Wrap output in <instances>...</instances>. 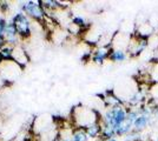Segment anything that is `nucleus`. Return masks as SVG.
Listing matches in <instances>:
<instances>
[{
  "label": "nucleus",
  "mask_w": 158,
  "mask_h": 141,
  "mask_svg": "<svg viewBox=\"0 0 158 141\" xmlns=\"http://www.w3.org/2000/svg\"><path fill=\"white\" fill-rule=\"evenodd\" d=\"M71 115H72V120L76 128H84V129L103 119L96 109L83 107V106L73 108Z\"/></svg>",
  "instance_id": "nucleus-1"
},
{
  "label": "nucleus",
  "mask_w": 158,
  "mask_h": 141,
  "mask_svg": "<svg viewBox=\"0 0 158 141\" xmlns=\"http://www.w3.org/2000/svg\"><path fill=\"white\" fill-rule=\"evenodd\" d=\"M127 109H129V108H126L124 105H119V106L107 108L105 114L103 116L104 123L111 126L114 131H117V128L126 120Z\"/></svg>",
  "instance_id": "nucleus-2"
},
{
  "label": "nucleus",
  "mask_w": 158,
  "mask_h": 141,
  "mask_svg": "<svg viewBox=\"0 0 158 141\" xmlns=\"http://www.w3.org/2000/svg\"><path fill=\"white\" fill-rule=\"evenodd\" d=\"M21 12L30 18L37 21L38 24H45L46 14L45 10L41 6L40 1H24L21 2Z\"/></svg>",
  "instance_id": "nucleus-3"
},
{
  "label": "nucleus",
  "mask_w": 158,
  "mask_h": 141,
  "mask_svg": "<svg viewBox=\"0 0 158 141\" xmlns=\"http://www.w3.org/2000/svg\"><path fill=\"white\" fill-rule=\"evenodd\" d=\"M12 22L15 26L17 33L20 37L21 40H25L27 38L31 37L32 34V29H31V20L25 13L23 12H18L13 15L12 18Z\"/></svg>",
  "instance_id": "nucleus-4"
},
{
  "label": "nucleus",
  "mask_w": 158,
  "mask_h": 141,
  "mask_svg": "<svg viewBox=\"0 0 158 141\" xmlns=\"http://www.w3.org/2000/svg\"><path fill=\"white\" fill-rule=\"evenodd\" d=\"M149 48V39H145V38H140L138 35H131V40L130 44L127 46V53L132 58H136L140 54H143Z\"/></svg>",
  "instance_id": "nucleus-5"
},
{
  "label": "nucleus",
  "mask_w": 158,
  "mask_h": 141,
  "mask_svg": "<svg viewBox=\"0 0 158 141\" xmlns=\"http://www.w3.org/2000/svg\"><path fill=\"white\" fill-rule=\"evenodd\" d=\"M112 51V46H98L93 49L92 59L91 60L96 64V65H103L106 60H109V57Z\"/></svg>",
  "instance_id": "nucleus-6"
},
{
  "label": "nucleus",
  "mask_w": 158,
  "mask_h": 141,
  "mask_svg": "<svg viewBox=\"0 0 158 141\" xmlns=\"http://www.w3.org/2000/svg\"><path fill=\"white\" fill-rule=\"evenodd\" d=\"M4 37H5V40H6V45H10V46H18L20 42V37L17 33V29H15V26L12 21L7 22L6 28H5V32H4Z\"/></svg>",
  "instance_id": "nucleus-7"
},
{
  "label": "nucleus",
  "mask_w": 158,
  "mask_h": 141,
  "mask_svg": "<svg viewBox=\"0 0 158 141\" xmlns=\"http://www.w3.org/2000/svg\"><path fill=\"white\" fill-rule=\"evenodd\" d=\"M13 61L21 68H24L27 64L30 62V57H28V54L26 53V51L20 46V45L14 47Z\"/></svg>",
  "instance_id": "nucleus-8"
},
{
  "label": "nucleus",
  "mask_w": 158,
  "mask_h": 141,
  "mask_svg": "<svg viewBox=\"0 0 158 141\" xmlns=\"http://www.w3.org/2000/svg\"><path fill=\"white\" fill-rule=\"evenodd\" d=\"M130 58V55L125 49H113L112 48L110 57H109V61H111L113 64H122L125 62L127 59Z\"/></svg>",
  "instance_id": "nucleus-9"
},
{
  "label": "nucleus",
  "mask_w": 158,
  "mask_h": 141,
  "mask_svg": "<svg viewBox=\"0 0 158 141\" xmlns=\"http://www.w3.org/2000/svg\"><path fill=\"white\" fill-rule=\"evenodd\" d=\"M152 123V116H148V115H139L137 118V120L133 123V131L135 132H143L145 128L149 127Z\"/></svg>",
  "instance_id": "nucleus-10"
},
{
  "label": "nucleus",
  "mask_w": 158,
  "mask_h": 141,
  "mask_svg": "<svg viewBox=\"0 0 158 141\" xmlns=\"http://www.w3.org/2000/svg\"><path fill=\"white\" fill-rule=\"evenodd\" d=\"M86 134L89 135L90 139H96V138H100L102 131H103V120L98 121L96 123H92L91 126L85 128Z\"/></svg>",
  "instance_id": "nucleus-11"
},
{
  "label": "nucleus",
  "mask_w": 158,
  "mask_h": 141,
  "mask_svg": "<svg viewBox=\"0 0 158 141\" xmlns=\"http://www.w3.org/2000/svg\"><path fill=\"white\" fill-rule=\"evenodd\" d=\"M103 100L105 101L106 106L110 107H114V106H119V105H123V101L119 99L118 96H116L113 92H106V95L104 96Z\"/></svg>",
  "instance_id": "nucleus-12"
},
{
  "label": "nucleus",
  "mask_w": 158,
  "mask_h": 141,
  "mask_svg": "<svg viewBox=\"0 0 158 141\" xmlns=\"http://www.w3.org/2000/svg\"><path fill=\"white\" fill-rule=\"evenodd\" d=\"M102 120H103V119H102ZM116 136H117V135H116V131H114L111 126L104 123V121H103V131H102V134H100V140L107 141V140H110V139L116 138Z\"/></svg>",
  "instance_id": "nucleus-13"
},
{
  "label": "nucleus",
  "mask_w": 158,
  "mask_h": 141,
  "mask_svg": "<svg viewBox=\"0 0 158 141\" xmlns=\"http://www.w3.org/2000/svg\"><path fill=\"white\" fill-rule=\"evenodd\" d=\"M133 131V125L129 120H125L116 131V135L117 136H126L127 134H130Z\"/></svg>",
  "instance_id": "nucleus-14"
},
{
  "label": "nucleus",
  "mask_w": 158,
  "mask_h": 141,
  "mask_svg": "<svg viewBox=\"0 0 158 141\" xmlns=\"http://www.w3.org/2000/svg\"><path fill=\"white\" fill-rule=\"evenodd\" d=\"M146 74L151 84L158 82V62H150V67L148 69Z\"/></svg>",
  "instance_id": "nucleus-15"
},
{
  "label": "nucleus",
  "mask_w": 158,
  "mask_h": 141,
  "mask_svg": "<svg viewBox=\"0 0 158 141\" xmlns=\"http://www.w3.org/2000/svg\"><path fill=\"white\" fill-rule=\"evenodd\" d=\"M13 52H14V47L6 45L1 51H0V55L2 58L4 62H10V61H13Z\"/></svg>",
  "instance_id": "nucleus-16"
},
{
  "label": "nucleus",
  "mask_w": 158,
  "mask_h": 141,
  "mask_svg": "<svg viewBox=\"0 0 158 141\" xmlns=\"http://www.w3.org/2000/svg\"><path fill=\"white\" fill-rule=\"evenodd\" d=\"M89 135L86 134V131L84 128H73L72 141H89Z\"/></svg>",
  "instance_id": "nucleus-17"
},
{
  "label": "nucleus",
  "mask_w": 158,
  "mask_h": 141,
  "mask_svg": "<svg viewBox=\"0 0 158 141\" xmlns=\"http://www.w3.org/2000/svg\"><path fill=\"white\" fill-rule=\"evenodd\" d=\"M149 98H150V102L153 104V107L158 106V82L152 84L149 89Z\"/></svg>",
  "instance_id": "nucleus-18"
},
{
  "label": "nucleus",
  "mask_w": 158,
  "mask_h": 141,
  "mask_svg": "<svg viewBox=\"0 0 158 141\" xmlns=\"http://www.w3.org/2000/svg\"><path fill=\"white\" fill-rule=\"evenodd\" d=\"M6 46V40H5V37H4V34L0 33V51L4 48V47Z\"/></svg>",
  "instance_id": "nucleus-19"
},
{
  "label": "nucleus",
  "mask_w": 158,
  "mask_h": 141,
  "mask_svg": "<svg viewBox=\"0 0 158 141\" xmlns=\"http://www.w3.org/2000/svg\"><path fill=\"white\" fill-rule=\"evenodd\" d=\"M155 115H156V116H158V106H156V107H155Z\"/></svg>",
  "instance_id": "nucleus-20"
},
{
  "label": "nucleus",
  "mask_w": 158,
  "mask_h": 141,
  "mask_svg": "<svg viewBox=\"0 0 158 141\" xmlns=\"http://www.w3.org/2000/svg\"><path fill=\"white\" fill-rule=\"evenodd\" d=\"M107 141H118V140H117L116 138H113V139H110V140H107Z\"/></svg>",
  "instance_id": "nucleus-21"
},
{
  "label": "nucleus",
  "mask_w": 158,
  "mask_h": 141,
  "mask_svg": "<svg viewBox=\"0 0 158 141\" xmlns=\"http://www.w3.org/2000/svg\"><path fill=\"white\" fill-rule=\"evenodd\" d=\"M2 62H4V61H2V58H1V55H0V65H1Z\"/></svg>",
  "instance_id": "nucleus-22"
},
{
  "label": "nucleus",
  "mask_w": 158,
  "mask_h": 141,
  "mask_svg": "<svg viewBox=\"0 0 158 141\" xmlns=\"http://www.w3.org/2000/svg\"><path fill=\"white\" fill-rule=\"evenodd\" d=\"M151 141H158V136H157V138H155V139H153V140H151Z\"/></svg>",
  "instance_id": "nucleus-23"
},
{
  "label": "nucleus",
  "mask_w": 158,
  "mask_h": 141,
  "mask_svg": "<svg viewBox=\"0 0 158 141\" xmlns=\"http://www.w3.org/2000/svg\"><path fill=\"white\" fill-rule=\"evenodd\" d=\"M142 141H145V140H142Z\"/></svg>",
  "instance_id": "nucleus-24"
},
{
  "label": "nucleus",
  "mask_w": 158,
  "mask_h": 141,
  "mask_svg": "<svg viewBox=\"0 0 158 141\" xmlns=\"http://www.w3.org/2000/svg\"><path fill=\"white\" fill-rule=\"evenodd\" d=\"M157 29H158V28H157Z\"/></svg>",
  "instance_id": "nucleus-25"
}]
</instances>
